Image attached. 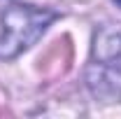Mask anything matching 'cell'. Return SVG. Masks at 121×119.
Returning a JSON list of instances; mask_svg holds the SVG:
<instances>
[{"label": "cell", "instance_id": "2", "mask_svg": "<svg viewBox=\"0 0 121 119\" xmlns=\"http://www.w3.org/2000/svg\"><path fill=\"white\" fill-rule=\"evenodd\" d=\"M117 5H121V0H117Z\"/></svg>", "mask_w": 121, "mask_h": 119}, {"label": "cell", "instance_id": "1", "mask_svg": "<svg viewBox=\"0 0 121 119\" xmlns=\"http://www.w3.org/2000/svg\"><path fill=\"white\" fill-rule=\"evenodd\" d=\"M56 12L35 5H9L0 9V59H14L35 45L56 21Z\"/></svg>", "mask_w": 121, "mask_h": 119}]
</instances>
